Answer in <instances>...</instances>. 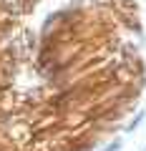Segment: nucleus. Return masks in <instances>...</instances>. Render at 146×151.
I'll return each mask as SVG.
<instances>
[{
	"label": "nucleus",
	"instance_id": "f257e3e1",
	"mask_svg": "<svg viewBox=\"0 0 146 151\" xmlns=\"http://www.w3.org/2000/svg\"><path fill=\"white\" fill-rule=\"evenodd\" d=\"M0 0V151H86L124 113L136 53L124 0Z\"/></svg>",
	"mask_w": 146,
	"mask_h": 151
}]
</instances>
